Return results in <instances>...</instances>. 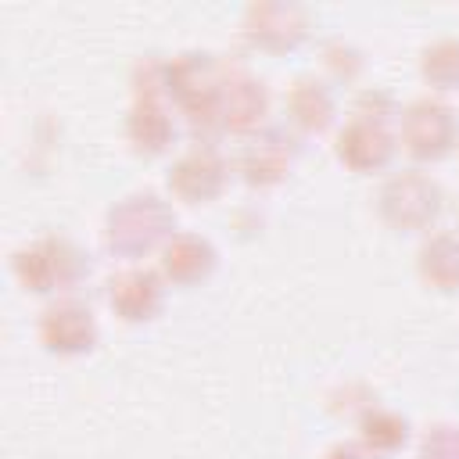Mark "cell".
<instances>
[{
  "label": "cell",
  "mask_w": 459,
  "mask_h": 459,
  "mask_svg": "<svg viewBox=\"0 0 459 459\" xmlns=\"http://www.w3.org/2000/svg\"><path fill=\"white\" fill-rule=\"evenodd\" d=\"M176 233V212L154 190L126 194L104 215V247L126 262H140L143 255L161 251Z\"/></svg>",
  "instance_id": "1"
},
{
  "label": "cell",
  "mask_w": 459,
  "mask_h": 459,
  "mask_svg": "<svg viewBox=\"0 0 459 459\" xmlns=\"http://www.w3.org/2000/svg\"><path fill=\"white\" fill-rule=\"evenodd\" d=\"M11 273L22 283V290L54 301V298H72V290L90 276V258L72 237L43 233L25 240L11 255Z\"/></svg>",
  "instance_id": "2"
},
{
  "label": "cell",
  "mask_w": 459,
  "mask_h": 459,
  "mask_svg": "<svg viewBox=\"0 0 459 459\" xmlns=\"http://www.w3.org/2000/svg\"><path fill=\"white\" fill-rule=\"evenodd\" d=\"M441 208H445V190L423 169L391 172L377 190V212L398 233H423L427 237L434 230Z\"/></svg>",
  "instance_id": "3"
},
{
  "label": "cell",
  "mask_w": 459,
  "mask_h": 459,
  "mask_svg": "<svg viewBox=\"0 0 459 459\" xmlns=\"http://www.w3.org/2000/svg\"><path fill=\"white\" fill-rule=\"evenodd\" d=\"M394 136H398V143L409 158L441 161L452 151H459V115L448 100H441L434 93H423V97H412L398 111Z\"/></svg>",
  "instance_id": "4"
},
{
  "label": "cell",
  "mask_w": 459,
  "mask_h": 459,
  "mask_svg": "<svg viewBox=\"0 0 459 459\" xmlns=\"http://www.w3.org/2000/svg\"><path fill=\"white\" fill-rule=\"evenodd\" d=\"M165 186L169 194L179 201V204H212L226 194L230 186V161L222 158V151L212 143V140H197L194 147H186L172 165H169V176H165Z\"/></svg>",
  "instance_id": "5"
},
{
  "label": "cell",
  "mask_w": 459,
  "mask_h": 459,
  "mask_svg": "<svg viewBox=\"0 0 459 459\" xmlns=\"http://www.w3.org/2000/svg\"><path fill=\"white\" fill-rule=\"evenodd\" d=\"M36 337L50 355L61 359H75L93 351V344L100 341V323L93 316V308L86 301L72 298H54L43 305L39 319H36Z\"/></svg>",
  "instance_id": "6"
},
{
  "label": "cell",
  "mask_w": 459,
  "mask_h": 459,
  "mask_svg": "<svg viewBox=\"0 0 459 459\" xmlns=\"http://www.w3.org/2000/svg\"><path fill=\"white\" fill-rule=\"evenodd\" d=\"M301 158V143H298V133L290 129H280V126H265L258 129L255 136H247V143L240 147L237 154V172L247 186H276L283 183L294 165Z\"/></svg>",
  "instance_id": "7"
},
{
  "label": "cell",
  "mask_w": 459,
  "mask_h": 459,
  "mask_svg": "<svg viewBox=\"0 0 459 459\" xmlns=\"http://www.w3.org/2000/svg\"><path fill=\"white\" fill-rule=\"evenodd\" d=\"M240 32L251 47L269 50V54H287L298 50L308 32H312V18L305 7L287 4V0H262L251 4L240 18Z\"/></svg>",
  "instance_id": "8"
},
{
  "label": "cell",
  "mask_w": 459,
  "mask_h": 459,
  "mask_svg": "<svg viewBox=\"0 0 459 459\" xmlns=\"http://www.w3.org/2000/svg\"><path fill=\"white\" fill-rule=\"evenodd\" d=\"M165 287L169 283L158 269L129 262L108 276L104 298H108V308L122 323H151L165 308Z\"/></svg>",
  "instance_id": "9"
},
{
  "label": "cell",
  "mask_w": 459,
  "mask_h": 459,
  "mask_svg": "<svg viewBox=\"0 0 459 459\" xmlns=\"http://www.w3.org/2000/svg\"><path fill=\"white\" fill-rule=\"evenodd\" d=\"M269 108H273V97L265 79H258L240 65H230L219 93V129L237 136H255L258 129H265Z\"/></svg>",
  "instance_id": "10"
},
{
  "label": "cell",
  "mask_w": 459,
  "mask_h": 459,
  "mask_svg": "<svg viewBox=\"0 0 459 459\" xmlns=\"http://www.w3.org/2000/svg\"><path fill=\"white\" fill-rule=\"evenodd\" d=\"M333 151L341 158L344 169L359 172V176H369V172H384L391 161H394V151H398V136L387 122H373V118H359V115H348L341 126H337V136H333Z\"/></svg>",
  "instance_id": "11"
},
{
  "label": "cell",
  "mask_w": 459,
  "mask_h": 459,
  "mask_svg": "<svg viewBox=\"0 0 459 459\" xmlns=\"http://www.w3.org/2000/svg\"><path fill=\"white\" fill-rule=\"evenodd\" d=\"M122 129L136 154H147V158L165 154L179 136L176 108L169 104V97H133Z\"/></svg>",
  "instance_id": "12"
},
{
  "label": "cell",
  "mask_w": 459,
  "mask_h": 459,
  "mask_svg": "<svg viewBox=\"0 0 459 459\" xmlns=\"http://www.w3.org/2000/svg\"><path fill=\"white\" fill-rule=\"evenodd\" d=\"M283 115L294 133H323L337 122V97L323 75L305 72L290 79L283 93Z\"/></svg>",
  "instance_id": "13"
},
{
  "label": "cell",
  "mask_w": 459,
  "mask_h": 459,
  "mask_svg": "<svg viewBox=\"0 0 459 459\" xmlns=\"http://www.w3.org/2000/svg\"><path fill=\"white\" fill-rule=\"evenodd\" d=\"M219 265V247L204 233H176L161 251H158V273L165 283L176 287H194L204 283Z\"/></svg>",
  "instance_id": "14"
},
{
  "label": "cell",
  "mask_w": 459,
  "mask_h": 459,
  "mask_svg": "<svg viewBox=\"0 0 459 459\" xmlns=\"http://www.w3.org/2000/svg\"><path fill=\"white\" fill-rule=\"evenodd\" d=\"M416 276L437 294H459V230H430L420 240Z\"/></svg>",
  "instance_id": "15"
},
{
  "label": "cell",
  "mask_w": 459,
  "mask_h": 459,
  "mask_svg": "<svg viewBox=\"0 0 459 459\" xmlns=\"http://www.w3.org/2000/svg\"><path fill=\"white\" fill-rule=\"evenodd\" d=\"M355 427H359V441L369 445L377 455L398 452L409 441V434H412L409 420L398 409H387V405H377V402L359 412V423Z\"/></svg>",
  "instance_id": "16"
},
{
  "label": "cell",
  "mask_w": 459,
  "mask_h": 459,
  "mask_svg": "<svg viewBox=\"0 0 459 459\" xmlns=\"http://www.w3.org/2000/svg\"><path fill=\"white\" fill-rule=\"evenodd\" d=\"M420 75L430 90H459V36H437L420 50Z\"/></svg>",
  "instance_id": "17"
},
{
  "label": "cell",
  "mask_w": 459,
  "mask_h": 459,
  "mask_svg": "<svg viewBox=\"0 0 459 459\" xmlns=\"http://www.w3.org/2000/svg\"><path fill=\"white\" fill-rule=\"evenodd\" d=\"M319 57H323V72H326L330 79H337V82H355V79L362 75V68H366L362 50H359L351 39H344V36L326 39L323 50H319Z\"/></svg>",
  "instance_id": "18"
},
{
  "label": "cell",
  "mask_w": 459,
  "mask_h": 459,
  "mask_svg": "<svg viewBox=\"0 0 459 459\" xmlns=\"http://www.w3.org/2000/svg\"><path fill=\"white\" fill-rule=\"evenodd\" d=\"M398 111H402V108L394 104V97H391L387 90H377V86L362 90V93L355 97V104H351V115L373 118V122H387V118H394Z\"/></svg>",
  "instance_id": "19"
},
{
  "label": "cell",
  "mask_w": 459,
  "mask_h": 459,
  "mask_svg": "<svg viewBox=\"0 0 459 459\" xmlns=\"http://www.w3.org/2000/svg\"><path fill=\"white\" fill-rule=\"evenodd\" d=\"M420 455H427V459H459V427H452V423L430 427L423 434Z\"/></svg>",
  "instance_id": "20"
},
{
  "label": "cell",
  "mask_w": 459,
  "mask_h": 459,
  "mask_svg": "<svg viewBox=\"0 0 459 459\" xmlns=\"http://www.w3.org/2000/svg\"><path fill=\"white\" fill-rule=\"evenodd\" d=\"M323 459H384V455H377L369 445H362V441L355 437V441H337V445H330Z\"/></svg>",
  "instance_id": "21"
},
{
  "label": "cell",
  "mask_w": 459,
  "mask_h": 459,
  "mask_svg": "<svg viewBox=\"0 0 459 459\" xmlns=\"http://www.w3.org/2000/svg\"><path fill=\"white\" fill-rule=\"evenodd\" d=\"M416 459H427V455H416Z\"/></svg>",
  "instance_id": "22"
}]
</instances>
